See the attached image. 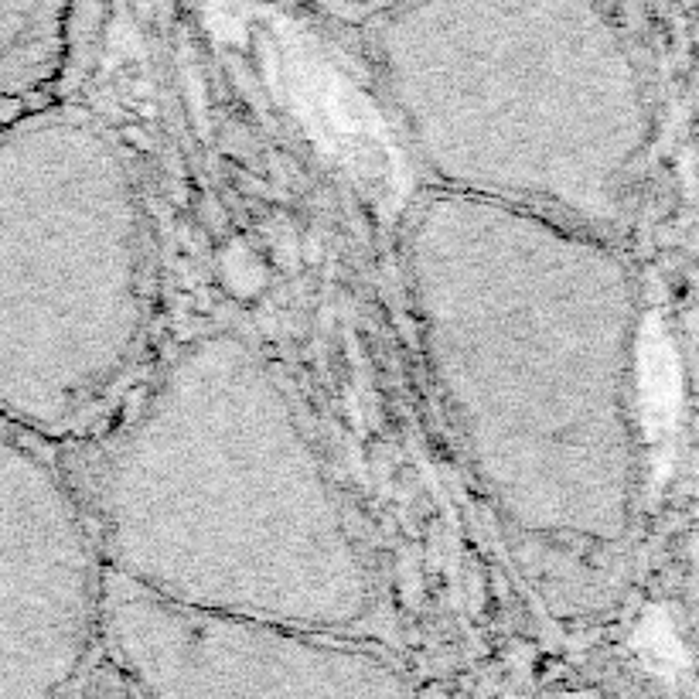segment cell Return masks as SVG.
Segmentation results:
<instances>
[{"label":"cell","mask_w":699,"mask_h":699,"mask_svg":"<svg viewBox=\"0 0 699 699\" xmlns=\"http://www.w3.org/2000/svg\"><path fill=\"white\" fill-rule=\"evenodd\" d=\"M157 232L120 133L38 103L0 127V416L103 434L154 372Z\"/></svg>","instance_id":"1"},{"label":"cell","mask_w":699,"mask_h":699,"mask_svg":"<svg viewBox=\"0 0 699 699\" xmlns=\"http://www.w3.org/2000/svg\"><path fill=\"white\" fill-rule=\"evenodd\" d=\"M65 4H0V99L45 103L69 55Z\"/></svg>","instance_id":"2"},{"label":"cell","mask_w":699,"mask_h":699,"mask_svg":"<svg viewBox=\"0 0 699 699\" xmlns=\"http://www.w3.org/2000/svg\"><path fill=\"white\" fill-rule=\"evenodd\" d=\"M31 106H38V103H18V99H0V127H7V123H14V120H18V116L28 113Z\"/></svg>","instance_id":"3"}]
</instances>
